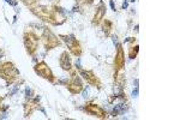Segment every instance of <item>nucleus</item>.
<instances>
[{"mask_svg": "<svg viewBox=\"0 0 180 120\" xmlns=\"http://www.w3.org/2000/svg\"><path fill=\"white\" fill-rule=\"evenodd\" d=\"M18 76H19V71L12 62L6 61L0 65V77L6 80L7 83H13Z\"/></svg>", "mask_w": 180, "mask_h": 120, "instance_id": "f257e3e1", "label": "nucleus"}, {"mask_svg": "<svg viewBox=\"0 0 180 120\" xmlns=\"http://www.w3.org/2000/svg\"><path fill=\"white\" fill-rule=\"evenodd\" d=\"M24 39V44H25V48H26V52L30 54V55H34L35 52L37 51V47H39V37L31 33V31H26L23 36Z\"/></svg>", "mask_w": 180, "mask_h": 120, "instance_id": "f03ea898", "label": "nucleus"}, {"mask_svg": "<svg viewBox=\"0 0 180 120\" xmlns=\"http://www.w3.org/2000/svg\"><path fill=\"white\" fill-rule=\"evenodd\" d=\"M60 37L67 44L70 52L75 57H80L82 55V48H80L79 42H78V40L73 35H60Z\"/></svg>", "mask_w": 180, "mask_h": 120, "instance_id": "7ed1b4c3", "label": "nucleus"}, {"mask_svg": "<svg viewBox=\"0 0 180 120\" xmlns=\"http://www.w3.org/2000/svg\"><path fill=\"white\" fill-rule=\"evenodd\" d=\"M34 71L36 72V75H39L40 77L44 78V79L49 80L52 83L55 82V78H54V75H53L52 70L49 69V66L44 61H41L39 64H36L35 67H34Z\"/></svg>", "mask_w": 180, "mask_h": 120, "instance_id": "20e7f679", "label": "nucleus"}, {"mask_svg": "<svg viewBox=\"0 0 180 120\" xmlns=\"http://www.w3.org/2000/svg\"><path fill=\"white\" fill-rule=\"evenodd\" d=\"M42 42H43V46L47 51L49 49H53L55 47H58L60 44L59 39L48 29H44L43 30V35H42Z\"/></svg>", "mask_w": 180, "mask_h": 120, "instance_id": "39448f33", "label": "nucleus"}, {"mask_svg": "<svg viewBox=\"0 0 180 120\" xmlns=\"http://www.w3.org/2000/svg\"><path fill=\"white\" fill-rule=\"evenodd\" d=\"M66 86H67V89H69L72 94H78V93H80V91L83 90L82 80H80L79 77L76 76L75 73H72L71 79H70V82L66 84Z\"/></svg>", "mask_w": 180, "mask_h": 120, "instance_id": "423d86ee", "label": "nucleus"}, {"mask_svg": "<svg viewBox=\"0 0 180 120\" xmlns=\"http://www.w3.org/2000/svg\"><path fill=\"white\" fill-rule=\"evenodd\" d=\"M85 111H86L89 114H91V115H94V117H97V118H100V119L107 118L106 111H104L102 107L97 106V104L88 103V104H85Z\"/></svg>", "mask_w": 180, "mask_h": 120, "instance_id": "0eeeda50", "label": "nucleus"}, {"mask_svg": "<svg viewBox=\"0 0 180 120\" xmlns=\"http://www.w3.org/2000/svg\"><path fill=\"white\" fill-rule=\"evenodd\" d=\"M117 55H115V59H114V65H115V75H118L120 70L124 67L125 65V55H124V49H122V46L121 44H117Z\"/></svg>", "mask_w": 180, "mask_h": 120, "instance_id": "6e6552de", "label": "nucleus"}, {"mask_svg": "<svg viewBox=\"0 0 180 120\" xmlns=\"http://www.w3.org/2000/svg\"><path fill=\"white\" fill-rule=\"evenodd\" d=\"M80 76H83V78L86 80V83H89L90 85H94V86H101V82L100 79L94 75L93 71H84V70H79Z\"/></svg>", "mask_w": 180, "mask_h": 120, "instance_id": "1a4fd4ad", "label": "nucleus"}, {"mask_svg": "<svg viewBox=\"0 0 180 120\" xmlns=\"http://www.w3.org/2000/svg\"><path fill=\"white\" fill-rule=\"evenodd\" d=\"M104 15H106V5L103 2H101L100 6L97 7L96 10V13L94 16V19H93V24L94 25H99L101 22L104 18Z\"/></svg>", "mask_w": 180, "mask_h": 120, "instance_id": "9d476101", "label": "nucleus"}, {"mask_svg": "<svg viewBox=\"0 0 180 120\" xmlns=\"http://www.w3.org/2000/svg\"><path fill=\"white\" fill-rule=\"evenodd\" d=\"M59 64H60V67L62 70H65V71L71 70V58H70V54L66 51L61 53L59 59Z\"/></svg>", "mask_w": 180, "mask_h": 120, "instance_id": "9b49d317", "label": "nucleus"}, {"mask_svg": "<svg viewBox=\"0 0 180 120\" xmlns=\"http://www.w3.org/2000/svg\"><path fill=\"white\" fill-rule=\"evenodd\" d=\"M138 52H139V47H138L137 44L130 47V48H129V58H130V59H136Z\"/></svg>", "mask_w": 180, "mask_h": 120, "instance_id": "f8f14e48", "label": "nucleus"}, {"mask_svg": "<svg viewBox=\"0 0 180 120\" xmlns=\"http://www.w3.org/2000/svg\"><path fill=\"white\" fill-rule=\"evenodd\" d=\"M112 26H113V24H112V22H109V20H103V24H102V28H103V31L106 33V36H109V34H111V30H112Z\"/></svg>", "mask_w": 180, "mask_h": 120, "instance_id": "ddd939ff", "label": "nucleus"}, {"mask_svg": "<svg viewBox=\"0 0 180 120\" xmlns=\"http://www.w3.org/2000/svg\"><path fill=\"white\" fill-rule=\"evenodd\" d=\"M24 4H26V5H29V6H33L37 0H22Z\"/></svg>", "mask_w": 180, "mask_h": 120, "instance_id": "4468645a", "label": "nucleus"}, {"mask_svg": "<svg viewBox=\"0 0 180 120\" xmlns=\"http://www.w3.org/2000/svg\"><path fill=\"white\" fill-rule=\"evenodd\" d=\"M7 4H10V5H12V6H17V0H5Z\"/></svg>", "mask_w": 180, "mask_h": 120, "instance_id": "2eb2a0df", "label": "nucleus"}, {"mask_svg": "<svg viewBox=\"0 0 180 120\" xmlns=\"http://www.w3.org/2000/svg\"><path fill=\"white\" fill-rule=\"evenodd\" d=\"M25 95H26V99H30V97H31V96H30V95H31V90H30L29 88H26V90H25Z\"/></svg>", "mask_w": 180, "mask_h": 120, "instance_id": "dca6fc26", "label": "nucleus"}, {"mask_svg": "<svg viewBox=\"0 0 180 120\" xmlns=\"http://www.w3.org/2000/svg\"><path fill=\"white\" fill-rule=\"evenodd\" d=\"M88 95H89V90H88V88H85L84 90H83V97H88Z\"/></svg>", "mask_w": 180, "mask_h": 120, "instance_id": "f3484780", "label": "nucleus"}, {"mask_svg": "<svg viewBox=\"0 0 180 120\" xmlns=\"http://www.w3.org/2000/svg\"><path fill=\"white\" fill-rule=\"evenodd\" d=\"M132 96H133V97H138V88H137V86H136V89L132 91Z\"/></svg>", "mask_w": 180, "mask_h": 120, "instance_id": "a211bd4d", "label": "nucleus"}, {"mask_svg": "<svg viewBox=\"0 0 180 120\" xmlns=\"http://www.w3.org/2000/svg\"><path fill=\"white\" fill-rule=\"evenodd\" d=\"M109 4H111V7H112V10H113V11H115V5H114L113 0H109Z\"/></svg>", "mask_w": 180, "mask_h": 120, "instance_id": "6ab92c4d", "label": "nucleus"}, {"mask_svg": "<svg viewBox=\"0 0 180 120\" xmlns=\"http://www.w3.org/2000/svg\"><path fill=\"white\" fill-rule=\"evenodd\" d=\"M122 9H124V10L127 9V0H125V1L122 2Z\"/></svg>", "mask_w": 180, "mask_h": 120, "instance_id": "aec40b11", "label": "nucleus"}, {"mask_svg": "<svg viewBox=\"0 0 180 120\" xmlns=\"http://www.w3.org/2000/svg\"><path fill=\"white\" fill-rule=\"evenodd\" d=\"M85 1H86L88 4H91V2H93V0H85Z\"/></svg>", "mask_w": 180, "mask_h": 120, "instance_id": "412c9836", "label": "nucleus"}, {"mask_svg": "<svg viewBox=\"0 0 180 120\" xmlns=\"http://www.w3.org/2000/svg\"><path fill=\"white\" fill-rule=\"evenodd\" d=\"M129 1H130V2H135L136 0H129Z\"/></svg>", "mask_w": 180, "mask_h": 120, "instance_id": "4be33fe9", "label": "nucleus"}, {"mask_svg": "<svg viewBox=\"0 0 180 120\" xmlns=\"http://www.w3.org/2000/svg\"><path fill=\"white\" fill-rule=\"evenodd\" d=\"M51 1H53V0H51Z\"/></svg>", "mask_w": 180, "mask_h": 120, "instance_id": "5701e85b", "label": "nucleus"}]
</instances>
